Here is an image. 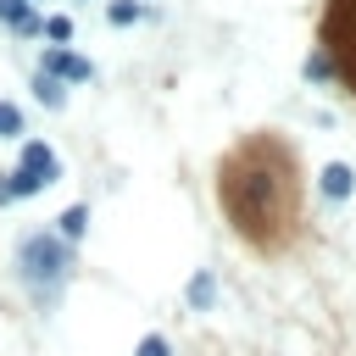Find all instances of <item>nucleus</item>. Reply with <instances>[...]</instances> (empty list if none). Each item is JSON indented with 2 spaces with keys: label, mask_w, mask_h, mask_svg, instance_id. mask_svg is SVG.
Returning a JSON list of instances; mask_svg holds the SVG:
<instances>
[{
  "label": "nucleus",
  "mask_w": 356,
  "mask_h": 356,
  "mask_svg": "<svg viewBox=\"0 0 356 356\" xmlns=\"http://www.w3.org/2000/svg\"><path fill=\"white\" fill-rule=\"evenodd\" d=\"M67 267H72V256H67V239H56V234H39V239H28L22 245V278L28 284H56V278H67Z\"/></svg>",
  "instance_id": "1"
},
{
  "label": "nucleus",
  "mask_w": 356,
  "mask_h": 356,
  "mask_svg": "<svg viewBox=\"0 0 356 356\" xmlns=\"http://www.w3.org/2000/svg\"><path fill=\"white\" fill-rule=\"evenodd\" d=\"M50 178H56V156H50V145L28 139V145H22V161H17V172H11V195H33V189H44Z\"/></svg>",
  "instance_id": "2"
},
{
  "label": "nucleus",
  "mask_w": 356,
  "mask_h": 356,
  "mask_svg": "<svg viewBox=\"0 0 356 356\" xmlns=\"http://www.w3.org/2000/svg\"><path fill=\"white\" fill-rule=\"evenodd\" d=\"M44 78H56V83H83V78H89V61L50 44V50H44Z\"/></svg>",
  "instance_id": "3"
},
{
  "label": "nucleus",
  "mask_w": 356,
  "mask_h": 356,
  "mask_svg": "<svg viewBox=\"0 0 356 356\" xmlns=\"http://www.w3.org/2000/svg\"><path fill=\"white\" fill-rule=\"evenodd\" d=\"M317 189H323L328 200H350V189H356V172H350L345 161H328V167L317 172Z\"/></svg>",
  "instance_id": "4"
},
{
  "label": "nucleus",
  "mask_w": 356,
  "mask_h": 356,
  "mask_svg": "<svg viewBox=\"0 0 356 356\" xmlns=\"http://www.w3.org/2000/svg\"><path fill=\"white\" fill-rule=\"evenodd\" d=\"M83 228H89V206H67V211H61V234H56V239H78Z\"/></svg>",
  "instance_id": "5"
},
{
  "label": "nucleus",
  "mask_w": 356,
  "mask_h": 356,
  "mask_svg": "<svg viewBox=\"0 0 356 356\" xmlns=\"http://www.w3.org/2000/svg\"><path fill=\"white\" fill-rule=\"evenodd\" d=\"M33 95H39L44 106H61V100H67V83H56V78H44V72H39V78H33Z\"/></svg>",
  "instance_id": "6"
},
{
  "label": "nucleus",
  "mask_w": 356,
  "mask_h": 356,
  "mask_svg": "<svg viewBox=\"0 0 356 356\" xmlns=\"http://www.w3.org/2000/svg\"><path fill=\"white\" fill-rule=\"evenodd\" d=\"M44 33H50V39H56V50H61V44L72 39V17H44Z\"/></svg>",
  "instance_id": "7"
},
{
  "label": "nucleus",
  "mask_w": 356,
  "mask_h": 356,
  "mask_svg": "<svg viewBox=\"0 0 356 356\" xmlns=\"http://www.w3.org/2000/svg\"><path fill=\"white\" fill-rule=\"evenodd\" d=\"M106 17H111V22H134V17H139V6H134V0H111V11H106Z\"/></svg>",
  "instance_id": "8"
},
{
  "label": "nucleus",
  "mask_w": 356,
  "mask_h": 356,
  "mask_svg": "<svg viewBox=\"0 0 356 356\" xmlns=\"http://www.w3.org/2000/svg\"><path fill=\"white\" fill-rule=\"evenodd\" d=\"M0 134H22V111L17 106H0Z\"/></svg>",
  "instance_id": "9"
},
{
  "label": "nucleus",
  "mask_w": 356,
  "mask_h": 356,
  "mask_svg": "<svg viewBox=\"0 0 356 356\" xmlns=\"http://www.w3.org/2000/svg\"><path fill=\"white\" fill-rule=\"evenodd\" d=\"M11 28H17V33H44V22H39V11H22V17L11 22Z\"/></svg>",
  "instance_id": "10"
},
{
  "label": "nucleus",
  "mask_w": 356,
  "mask_h": 356,
  "mask_svg": "<svg viewBox=\"0 0 356 356\" xmlns=\"http://www.w3.org/2000/svg\"><path fill=\"white\" fill-rule=\"evenodd\" d=\"M22 11H28V0H0V17H6V22H17Z\"/></svg>",
  "instance_id": "11"
},
{
  "label": "nucleus",
  "mask_w": 356,
  "mask_h": 356,
  "mask_svg": "<svg viewBox=\"0 0 356 356\" xmlns=\"http://www.w3.org/2000/svg\"><path fill=\"white\" fill-rule=\"evenodd\" d=\"M139 356H167V339H156V334H150V339H139Z\"/></svg>",
  "instance_id": "12"
},
{
  "label": "nucleus",
  "mask_w": 356,
  "mask_h": 356,
  "mask_svg": "<svg viewBox=\"0 0 356 356\" xmlns=\"http://www.w3.org/2000/svg\"><path fill=\"white\" fill-rule=\"evenodd\" d=\"M11 200V172H0V206Z\"/></svg>",
  "instance_id": "13"
}]
</instances>
